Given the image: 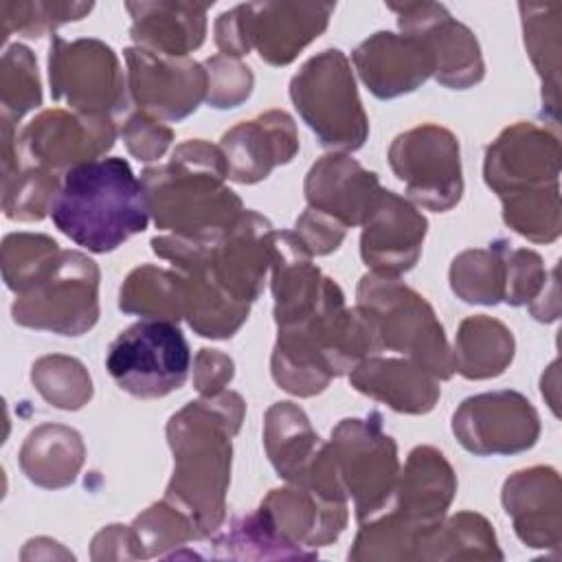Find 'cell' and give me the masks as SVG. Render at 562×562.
Returning <instances> with one entry per match:
<instances>
[{"instance_id":"cell-1","label":"cell","mask_w":562,"mask_h":562,"mask_svg":"<svg viewBox=\"0 0 562 562\" xmlns=\"http://www.w3.org/2000/svg\"><path fill=\"white\" fill-rule=\"evenodd\" d=\"M246 402L235 391L189 402L167 424L173 452V474L165 498L176 503L195 522L200 540L220 531L226 516L231 483V439L237 435Z\"/></svg>"},{"instance_id":"cell-2","label":"cell","mask_w":562,"mask_h":562,"mask_svg":"<svg viewBox=\"0 0 562 562\" xmlns=\"http://www.w3.org/2000/svg\"><path fill=\"white\" fill-rule=\"evenodd\" d=\"M375 351L380 345L369 318L358 307L349 310L340 285L327 277L314 312L279 327L270 371L283 391L312 397Z\"/></svg>"},{"instance_id":"cell-3","label":"cell","mask_w":562,"mask_h":562,"mask_svg":"<svg viewBox=\"0 0 562 562\" xmlns=\"http://www.w3.org/2000/svg\"><path fill=\"white\" fill-rule=\"evenodd\" d=\"M220 145L191 138L178 145L169 162L140 173L149 215L169 235H204L231 226L241 213V198L231 191Z\"/></svg>"},{"instance_id":"cell-4","label":"cell","mask_w":562,"mask_h":562,"mask_svg":"<svg viewBox=\"0 0 562 562\" xmlns=\"http://www.w3.org/2000/svg\"><path fill=\"white\" fill-rule=\"evenodd\" d=\"M53 224L90 252H110L147 228L149 206L125 158L83 162L61 178Z\"/></svg>"},{"instance_id":"cell-5","label":"cell","mask_w":562,"mask_h":562,"mask_svg":"<svg viewBox=\"0 0 562 562\" xmlns=\"http://www.w3.org/2000/svg\"><path fill=\"white\" fill-rule=\"evenodd\" d=\"M272 224L257 211H246L226 228L182 237H154L151 250L171 261L173 270L198 272L244 303H255L272 263Z\"/></svg>"},{"instance_id":"cell-6","label":"cell","mask_w":562,"mask_h":562,"mask_svg":"<svg viewBox=\"0 0 562 562\" xmlns=\"http://www.w3.org/2000/svg\"><path fill=\"white\" fill-rule=\"evenodd\" d=\"M356 307L369 318L380 349L419 362L437 380L454 373L452 349L430 303L397 277L367 272L358 283Z\"/></svg>"},{"instance_id":"cell-7","label":"cell","mask_w":562,"mask_h":562,"mask_svg":"<svg viewBox=\"0 0 562 562\" xmlns=\"http://www.w3.org/2000/svg\"><path fill=\"white\" fill-rule=\"evenodd\" d=\"M99 266L79 250H57L15 294L18 325L81 336L99 321Z\"/></svg>"},{"instance_id":"cell-8","label":"cell","mask_w":562,"mask_h":562,"mask_svg":"<svg viewBox=\"0 0 562 562\" xmlns=\"http://www.w3.org/2000/svg\"><path fill=\"white\" fill-rule=\"evenodd\" d=\"M331 2H248L215 20L220 55L239 59L250 48L270 66H288L329 24Z\"/></svg>"},{"instance_id":"cell-9","label":"cell","mask_w":562,"mask_h":562,"mask_svg":"<svg viewBox=\"0 0 562 562\" xmlns=\"http://www.w3.org/2000/svg\"><path fill=\"white\" fill-rule=\"evenodd\" d=\"M290 99L323 147L356 151L364 145L369 119L342 50L310 57L290 81Z\"/></svg>"},{"instance_id":"cell-10","label":"cell","mask_w":562,"mask_h":562,"mask_svg":"<svg viewBox=\"0 0 562 562\" xmlns=\"http://www.w3.org/2000/svg\"><path fill=\"white\" fill-rule=\"evenodd\" d=\"M191 351L178 323L143 318L108 347L105 369L125 393L156 400L178 391L189 375Z\"/></svg>"},{"instance_id":"cell-11","label":"cell","mask_w":562,"mask_h":562,"mask_svg":"<svg viewBox=\"0 0 562 562\" xmlns=\"http://www.w3.org/2000/svg\"><path fill=\"white\" fill-rule=\"evenodd\" d=\"M329 448L345 492L353 501L358 522L380 514L400 476L397 443L382 430V415L373 411L367 419L347 417L338 422Z\"/></svg>"},{"instance_id":"cell-12","label":"cell","mask_w":562,"mask_h":562,"mask_svg":"<svg viewBox=\"0 0 562 562\" xmlns=\"http://www.w3.org/2000/svg\"><path fill=\"white\" fill-rule=\"evenodd\" d=\"M48 79L55 101L94 116H114L127 108V83L116 53L101 40L53 35Z\"/></svg>"},{"instance_id":"cell-13","label":"cell","mask_w":562,"mask_h":562,"mask_svg":"<svg viewBox=\"0 0 562 562\" xmlns=\"http://www.w3.org/2000/svg\"><path fill=\"white\" fill-rule=\"evenodd\" d=\"M389 165L404 182L411 202L428 211H450L463 195L459 140L441 125L424 123L395 136L389 147Z\"/></svg>"},{"instance_id":"cell-14","label":"cell","mask_w":562,"mask_h":562,"mask_svg":"<svg viewBox=\"0 0 562 562\" xmlns=\"http://www.w3.org/2000/svg\"><path fill=\"white\" fill-rule=\"evenodd\" d=\"M116 125L110 116L81 114L75 110H44L15 138L20 165L48 171H70L99 160L112 149Z\"/></svg>"},{"instance_id":"cell-15","label":"cell","mask_w":562,"mask_h":562,"mask_svg":"<svg viewBox=\"0 0 562 562\" xmlns=\"http://www.w3.org/2000/svg\"><path fill=\"white\" fill-rule=\"evenodd\" d=\"M452 432L472 454H518L536 446L540 417L518 391L479 393L459 404L452 415Z\"/></svg>"},{"instance_id":"cell-16","label":"cell","mask_w":562,"mask_h":562,"mask_svg":"<svg viewBox=\"0 0 562 562\" xmlns=\"http://www.w3.org/2000/svg\"><path fill=\"white\" fill-rule=\"evenodd\" d=\"M127 92L138 112L158 121H182L206 99L209 77L189 57H167L140 46L125 48Z\"/></svg>"},{"instance_id":"cell-17","label":"cell","mask_w":562,"mask_h":562,"mask_svg":"<svg viewBox=\"0 0 562 562\" xmlns=\"http://www.w3.org/2000/svg\"><path fill=\"white\" fill-rule=\"evenodd\" d=\"M483 176L498 198L558 187L560 140L536 123H514L487 145Z\"/></svg>"},{"instance_id":"cell-18","label":"cell","mask_w":562,"mask_h":562,"mask_svg":"<svg viewBox=\"0 0 562 562\" xmlns=\"http://www.w3.org/2000/svg\"><path fill=\"white\" fill-rule=\"evenodd\" d=\"M397 15L402 33L419 37L435 59V79L452 90L476 86L485 75L479 42L474 33L454 20L443 4L404 2L389 4Z\"/></svg>"},{"instance_id":"cell-19","label":"cell","mask_w":562,"mask_h":562,"mask_svg":"<svg viewBox=\"0 0 562 562\" xmlns=\"http://www.w3.org/2000/svg\"><path fill=\"white\" fill-rule=\"evenodd\" d=\"M426 233L428 220L417 206L408 198L384 189L375 209L362 224V261L375 274L400 277L417 263Z\"/></svg>"},{"instance_id":"cell-20","label":"cell","mask_w":562,"mask_h":562,"mask_svg":"<svg viewBox=\"0 0 562 562\" xmlns=\"http://www.w3.org/2000/svg\"><path fill=\"white\" fill-rule=\"evenodd\" d=\"M220 149L233 182H261L274 167L288 165L296 156L299 134L294 119L283 110H268L231 127L222 136Z\"/></svg>"},{"instance_id":"cell-21","label":"cell","mask_w":562,"mask_h":562,"mask_svg":"<svg viewBox=\"0 0 562 562\" xmlns=\"http://www.w3.org/2000/svg\"><path fill=\"white\" fill-rule=\"evenodd\" d=\"M303 191L310 209L351 228L367 222L384 189L378 173L367 171L351 156L327 154L310 167Z\"/></svg>"},{"instance_id":"cell-22","label":"cell","mask_w":562,"mask_h":562,"mask_svg":"<svg viewBox=\"0 0 562 562\" xmlns=\"http://www.w3.org/2000/svg\"><path fill=\"white\" fill-rule=\"evenodd\" d=\"M351 57L360 79L378 99H395L413 92L435 75V59L428 46L406 33L378 31Z\"/></svg>"},{"instance_id":"cell-23","label":"cell","mask_w":562,"mask_h":562,"mask_svg":"<svg viewBox=\"0 0 562 562\" xmlns=\"http://www.w3.org/2000/svg\"><path fill=\"white\" fill-rule=\"evenodd\" d=\"M259 509L294 547L316 555L318 547L334 542L347 527V501L323 496L303 485L270 490Z\"/></svg>"},{"instance_id":"cell-24","label":"cell","mask_w":562,"mask_h":562,"mask_svg":"<svg viewBox=\"0 0 562 562\" xmlns=\"http://www.w3.org/2000/svg\"><path fill=\"white\" fill-rule=\"evenodd\" d=\"M560 474L549 465L514 472L503 485V507L516 536L533 549H560L562 501Z\"/></svg>"},{"instance_id":"cell-25","label":"cell","mask_w":562,"mask_h":562,"mask_svg":"<svg viewBox=\"0 0 562 562\" xmlns=\"http://www.w3.org/2000/svg\"><path fill=\"white\" fill-rule=\"evenodd\" d=\"M351 386L389 408L406 415H424L435 408L439 380L411 358H364L351 373Z\"/></svg>"},{"instance_id":"cell-26","label":"cell","mask_w":562,"mask_h":562,"mask_svg":"<svg viewBox=\"0 0 562 562\" xmlns=\"http://www.w3.org/2000/svg\"><path fill=\"white\" fill-rule=\"evenodd\" d=\"M454 492L457 476L448 459L432 446H417L397 476L393 512L408 522L435 527L446 516Z\"/></svg>"},{"instance_id":"cell-27","label":"cell","mask_w":562,"mask_h":562,"mask_svg":"<svg viewBox=\"0 0 562 562\" xmlns=\"http://www.w3.org/2000/svg\"><path fill=\"white\" fill-rule=\"evenodd\" d=\"M200 2H127L130 37L136 46L167 57H187L206 35V11Z\"/></svg>"},{"instance_id":"cell-28","label":"cell","mask_w":562,"mask_h":562,"mask_svg":"<svg viewBox=\"0 0 562 562\" xmlns=\"http://www.w3.org/2000/svg\"><path fill=\"white\" fill-rule=\"evenodd\" d=\"M272 296L277 327H288L314 312L325 279L312 255L290 231L272 235Z\"/></svg>"},{"instance_id":"cell-29","label":"cell","mask_w":562,"mask_h":562,"mask_svg":"<svg viewBox=\"0 0 562 562\" xmlns=\"http://www.w3.org/2000/svg\"><path fill=\"white\" fill-rule=\"evenodd\" d=\"M86 448L75 428L44 424L29 432L20 450V468L26 479L46 490L70 485L81 465Z\"/></svg>"},{"instance_id":"cell-30","label":"cell","mask_w":562,"mask_h":562,"mask_svg":"<svg viewBox=\"0 0 562 562\" xmlns=\"http://www.w3.org/2000/svg\"><path fill=\"white\" fill-rule=\"evenodd\" d=\"M263 446L277 474L294 483L323 450L325 441L316 435L301 406L277 402L266 413Z\"/></svg>"},{"instance_id":"cell-31","label":"cell","mask_w":562,"mask_h":562,"mask_svg":"<svg viewBox=\"0 0 562 562\" xmlns=\"http://www.w3.org/2000/svg\"><path fill=\"white\" fill-rule=\"evenodd\" d=\"M514 336L501 321L474 314L461 321L454 338V371L468 380H487L501 375L514 360Z\"/></svg>"},{"instance_id":"cell-32","label":"cell","mask_w":562,"mask_h":562,"mask_svg":"<svg viewBox=\"0 0 562 562\" xmlns=\"http://www.w3.org/2000/svg\"><path fill=\"white\" fill-rule=\"evenodd\" d=\"M419 560H503L492 525L474 512L441 518L424 538Z\"/></svg>"},{"instance_id":"cell-33","label":"cell","mask_w":562,"mask_h":562,"mask_svg":"<svg viewBox=\"0 0 562 562\" xmlns=\"http://www.w3.org/2000/svg\"><path fill=\"white\" fill-rule=\"evenodd\" d=\"M522 15L525 46L542 79V101L553 119H558V94H560V2L518 4Z\"/></svg>"},{"instance_id":"cell-34","label":"cell","mask_w":562,"mask_h":562,"mask_svg":"<svg viewBox=\"0 0 562 562\" xmlns=\"http://www.w3.org/2000/svg\"><path fill=\"white\" fill-rule=\"evenodd\" d=\"M119 307L125 314L178 323L184 318L182 277L178 270L143 263L134 268L121 285Z\"/></svg>"},{"instance_id":"cell-35","label":"cell","mask_w":562,"mask_h":562,"mask_svg":"<svg viewBox=\"0 0 562 562\" xmlns=\"http://www.w3.org/2000/svg\"><path fill=\"white\" fill-rule=\"evenodd\" d=\"M213 558L226 560H272V558H316L290 544L257 507V512L233 520L226 531L213 538Z\"/></svg>"},{"instance_id":"cell-36","label":"cell","mask_w":562,"mask_h":562,"mask_svg":"<svg viewBox=\"0 0 562 562\" xmlns=\"http://www.w3.org/2000/svg\"><path fill=\"white\" fill-rule=\"evenodd\" d=\"M505 239L487 248H470L450 266V288L465 303L496 305L505 296Z\"/></svg>"},{"instance_id":"cell-37","label":"cell","mask_w":562,"mask_h":562,"mask_svg":"<svg viewBox=\"0 0 562 562\" xmlns=\"http://www.w3.org/2000/svg\"><path fill=\"white\" fill-rule=\"evenodd\" d=\"M130 553L134 558L167 555L169 549L182 547L189 540H200L195 522L169 498L147 507L127 527Z\"/></svg>"},{"instance_id":"cell-38","label":"cell","mask_w":562,"mask_h":562,"mask_svg":"<svg viewBox=\"0 0 562 562\" xmlns=\"http://www.w3.org/2000/svg\"><path fill=\"white\" fill-rule=\"evenodd\" d=\"M432 527H422L400 518L395 512L375 520H364L349 560H419L422 542Z\"/></svg>"},{"instance_id":"cell-39","label":"cell","mask_w":562,"mask_h":562,"mask_svg":"<svg viewBox=\"0 0 562 562\" xmlns=\"http://www.w3.org/2000/svg\"><path fill=\"white\" fill-rule=\"evenodd\" d=\"M59 189V173L20 165L13 171L2 173V211L9 220L40 222L50 213Z\"/></svg>"},{"instance_id":"cell-40","label":"cell","mask_w":562,"mask_h":562,"mask_svg":"<svg viewBox=\"0 0 562 562\" xmlns=\"http://www.w3.org/2000/svg\"><path fill=\"white\" fill-rule=\"evenodd\" d=\"M0 101L2 125L15 127L20 119L33 108L42 105V86L37 61L24 44H11L0 64Z\"/></svg>"},{"instance_id":"cell-41","label":"cell","mask_w":562,"mask_h":562,"mask_svg":"<svg viewBox=\"0 0 562 562\" xmlns=\"http://www.w3.org/2000/svg\"><path fill=\"white\" fill-rule=\"evenodd\" d=\"M31 382L48 404L61 411H77L92 397V380L86 367L70 356L40 358L31 369Z\"/></svg>"},{"instance_id":"cell-42","label":"cell","mask_w":562,"mask_h":562,"mask_svg":"<svg viewBox=\"0 0 562 562\" xmlns=\"http://www.w3.org/2000/svg\"><path fill=\"white\" fill-rule=\"evenodd\" d=\"M503 220L518 235L536 241L549 244L560 237L562 211H560V184L501 198Z\"/></svg>"},{"instance_id":"cell-43","label":"cell","mask_w":562,"mask_h":562,"mask_svg":"<svg viewBox=\"0 0 562 562\" xmlns=\"http://www.w3.org/2000/svg\"><path fill=\"white\" fill-rule=\"evenodd\" d=\"M92 2H0L2 40L9 33L24 37H42L57 26L81 20L92 11Z\"/></svg>"},{"instance_id":"cell-44","label":"cell","mask_w":562,"mask_h":562,"mask_svg":"<svg viewBox=\"0 0 562 562\" xmlns=\"http://www.w3.org/2000/svg\"><path fill=\"white\" fill-rule=\"evenodd\" d=\"M59 250V244L40 233H11L2 241V277L15 294Z\"/></svg>"},{"instance_id":"cell-45","label":"cell","mask_w":562,"mask_h":562,"mask_svg":"<svg viewBox=\"0 0 562 562\" xmlns=\"http://www.w3.org/2000/svg\"><path fill=\"white\" fill-rule=\"evenodd\" d=\"M202 66L209 77V88H206L209 105L217 110L237 108L250 97L255 77L250 68L239 59L226 57V55H213Z\"/></svg>"},{"instance_id":"cell-46","label":"cell","mask_w":562,"mask_h":562,"mask_svg":"<svg viewBox=\"0 0 562 562\" xmlns=\"http://www.w3.org/2000/svg\"><path fill=\"white\" fill-rule=\"evenodd\" d=\"M505 296L503 301L518 307L529 305L547 283L542 257L529 248H512L505 244Z\"/></svg>"},{"instance_id":"cell-47","label":"cell","mask_w":562,"mask_h":562,"mask_svg":"<svg viewBox=\"0 0 562 562\" xmlns=\"http://www.w3.org/2000/svg\"><path fill=\"white\" fill-rule=\"evenodd\" d=\"M121 136H123L127 151L134 158L143 160V162H154L171 145L173 130L154 116L136 112L121 127Z\"/></svg>"},{"instance_id":"cell-48","label":"cell","mask_w":562,"mask_h":562,"mask_svg":"<svg viewBox=\"0 0 562 562\" xmlns=\"http://www.w3.org/2000/svg\"><path fill=\"white\" fill-rule=\"evenodd\" d=\"M294 235L299 237V241L305 246V250L312 257L329 255L331 250H336L342 244V239L347 235V226L340 224L338 220L307 206L294 224Z\"/></svg>"},{"instance_id":"cell-49","label":"cell","mask_w":562,"mask_h":562,"mask_svg":"<svg viewBox=\"0 0 562 562\" xmlns=\"http://www.w3.org/2000/svg\"><path fill=\"white\" fill-rule=\"evenodd\" d=\"M233 360L217 349H200L193 362V384L202 397L217 395L233 380Z\"/></svg>"},{"instance_id":"cell-50","label":"cell","mask_w":562,"mask_h":562,"mask_svg":"<svg viewBox=\"0 0 562 562\" xmlns=\"http://www.w3.org/2000/svg\"><path fill=\"white\" fill-rule=\"evenodd\" d=\"M92 558L94 560H108V558H130V538H127V527L123 525H108L101 529L94 540H92Z\"/></svg>"}]
</instances>
